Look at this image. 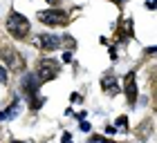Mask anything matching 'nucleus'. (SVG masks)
<instances>
[{
  "mask_svg": "<svg viewBox=\"0 0 157 143\" xmlns=\"http://www.w3.org/2000/svg\"><path fill=\"white\" fill-rule=\"evenodd\" d=\"M78 127H81L83 132H90V127H92V125H90V123H85V121H81V125H78Z\"/></svg>",
  "mask_w": 157,
  "mask_h": 143,
  "instance_id": "15",
  "label": "nucleus"
},
{
  "mask_svg": "<svg viewBox=\"0 0 157 143\" xmlns=\"http://www.w3.org/2000/svg\"><path fill=\"white\" fill-rule=\"evenodd\" d=\"M103 132H105V134H115V132H117V127H115V125H105V127H103Z\"/></svg>",
  "mask_w": 157,
  "mask_h": 143,
  "instance_id": "14",
  "label": "nucleus"
},
{
  "mask_svg": "<svg viewBox=\"0 0 157 143\" xmlns=\"http://www.w3.org/2000/svg\"><path fill=\"white\" fill-rule=\"evenodd\" d=\"M124 94H126L128 105H135V103H137L139 90H137V74H135V72H128L126 78H124Z\"/></svg>",
  "mask_w": 157,
  "mask_h": 143,
  "instance_id": "6",
  "label": "nucleus"
},
{
  "mask_svg": "<svg viewBox=\"0 0 157 143\" xmlns=\"http://www.w3.org/2000/svg\"><path fill=\"white\" fill-rule=\"evenodd\" d=\"M34 40H36V47L40 49V52H54V49L61 47V36H54L52 31L38 34Z\"/></svg>",
  "mask_w": 157,
  "mask_h": 143,
  "instance_id": "5",
  "label": "nucleus"
},
{
  "mask_svg": "<svg viewBox=\"0 0 157 143\" xmlns=\"http://www.w3.org/2000/svg\"><path fill=\"white\" fill-rule=\"evenodd\" d=\"M146 7H148L151 11H153V9H155V0H148V2H146Z\"/></svg>",
  "mask_w": 157,
  "mask_h": 143,
  "instance_id": "18",
  "label": "nucleus"
},
{
  "mask_svg": "<svg viewBox=\"0 0 157 143\" xmlns=\"http://www.w3.org/2000/svg\"><path fill=\"white\" fill-rule=\"evenodd\" d=\"M67 143H72V141H67Z\"/></svg>",
  "mask_w": 157,
  "mask_h": 143,
  "instance_id": "22",
  "label": "nucleus"
},
{
  "mask_svg": "<svg viewBox=\"0 0 157 143\" xmlns=\"http://www.w3.org/2000/svg\"><path fill=\"white\" fill-rule=\"evenodd\" d=\"M36 20H40L45 27H65L67 23H70V13L65 11V9H59V7H49V9H45V11H38L36 13Z\"/></svg>",
  "mask_w": 157,
  "mask_h": 143,
  "instance_id": "3",
  "label": "nucleus"
},
{
  "mask_svg": "<svg viewBox=\"0 0 157 143\" xmlns=\"http://www.w3.org/2000/svg\"><path fill=\"white\" fill-rule=\"evenodd\" d=\"M45 2H49V5H52V7H56V5H59V2H61V0H45Z\"/></svg>",
  "mask_w": 157,
  "mask_h": 143,
  "instance_id": "19",
  "label": "nucleus"
},
{
  "mask_svg": "<svg viewBox=\"0 0 157 143\" xmlns=\"http://www.w3.org/2000/svg\"><path fill=\"white\" fill-rule=\"evenodd\" d=\"M70 101H72V103H78V101H81V94H72V96H70Z\"/></svg>",
  "mask_w": 157,
  "mask_h": 143,
  "instance_id": "17",
  "label": "nucleus"
},
{
  "mask_svg": "<svg viewBox=\"0 0 157 143\" xmlns=\"http://www.w3.org/2000/svg\"><path fill=\"white\" fill-rule=\"evenodd\" d=\"M7 78H9V76H7V69L0 65V85H5V83H7Z\"/></svg>",
  "mask_w": 157,
  "mask_h": 143,
  "instance_id": "11",
  "label": "nucleus"
},
{
  "mask_svg": "<svg viewBox=\"0 0 157 143\" xmlns=\"http://www.w3.org/2000/svg\"><path fill=\"white\" fill-rule=\"evenodd\" d=\"M110 2H115V5H119V7H121V5L126 2V0H110Z\"/></svg>",
  "mask_w": 157,
  "mask_h": 143,
  "instance_id": "20",
  "label": "nucleus"
},
{
  "mask_svg": "<svg viewBox=\"0 0 157 143\" xmlns=\"http://www.w3.org/2000/svg\"><path fill=\"white\" fill-rule=\"evenodd\" d=\"M63 63H72V52H67V49H65V54H63Z\"/></svg>",
  "mask_w": 157,
  "mask_h": 143,
  "instance_id": "13",
  "label": "nucleus"
},
{
  "mask_svg": "<svg viewBox=\"0 0 157 143\" xmlns=\"http://www.w3.org/2000/svg\"><path fill=\"white\" fill-rule=\"evenodd\" d=\"M115 127H119V130H126V127H128V116H119V119L115 121Z\"/></svg>",
  "mask_w": 157,
  "mask_h": 143,
  "instance_id": "10",
  "label": "nucleus"
},
{
  "mask_svg": "<svg viewBox=\"0 0 157 143\" xmlns=\"http://www.w3.org/2000/svg\"><path fill=\"white\" fill-rule=\"evenodd\" d=\"M18 107H20V98H13L9 103V107H7L5 112H0V121H7V119H11L13 114H18Z\"/></svg>",
  "mask_w": 157,
  "mask_h": 143,
  "instance_id": "8",
  "label": "nucleus"
},
{
  "mask_svg": "<svg viewBox=\"0 0 157 143\" xmlns=\"http://www.w3.org/2000/svg\"><path fill=\"white\" fill-rule=\"evenodd\" d=\"M0 56H2V61H5V65L9 72H13V74L25 72V56L20 52H16L13 47H9V45L0 47Z\"/></svg>",
  "mask_w": 157,
  "mask_h": 143,
  "instance_id": "4",
  "label": "nucleus"
},
{
  "mask_svg": "<svg viewBox=\"0 0 157 143\" xmlns=\"http://www.w3.org/2000/svg\"><path fill=\"white\" fill-rule=\"evenodd\" d=\"M110 47V61H117L119 58V54H117V47H112V45H108Z\"/></svg>",
  "mask_w": 157,
  "mask_h": 143,
  "instance_id": "12",
  "label": "nucleus"
},
{
  "mask_svg": "<svg viewBox=\"0 0 157 143\" xmlns=\"http://www.w3.org/2000/svg\"><path fill=\"white\" fill-rule=\"evenodd\" d=\"M5 27H7V31H9V36L16 38V40H25L27 36H29V31H32V23L23 16V13H18L16 9L9 11V16L5 20Z\"/></svg>",
  "mask_w": 157,
  "mask_h": 143,
  "instance_id": "1",
  "label": "nucleus"
},
{
  "mask_svg": "<svg viewBox=\"0 0 157 143\" xmlns=\"http://www.w3.org/2000/svg\"><path fill=\"white\" fill-rule=\"evenodd\" d=\"M61 139H63V143H67V141H72V134H70V132H63Z\"/></svg>",
  "mask_w": 157,
  "mask_h": 143,
  "instance_id": "16",
  "label": "nucleus"
},
{
  "mask_svg": "<svg viewBox=\"0 0 157 143\" xmlns=\"http://www.w3.org/2000/svg\"><path fill=\"white\" fill-rule=\"evenodd\" d=\"M88 141H90V143H117V141H112V139L101 137V134H92V137H90Z\"/></svg>",
  "mask_w": 157,
  "mask_h": 143,
  "instance_id": "9",
  "label": "nucleus"
},
{
  "mask_svg": "<svg viewBox=\"0 0 157 143\" xmlns=\"http://www.w3.org/2000/svg\"><path fill=\"white\" fill-rule=\"evenodd\" d=\"M61 74V63L59 61H54V58H49V56H43V58L36 63V72H34V76L38 78V83H47V81H52V78H56Z\"/></svg>",
  "mask_w": 157,
  "mask_h": 143,
  "instance_id": "2",
  "label": "nucleus"
},
{
  "mask_svg": "<svg viewBox=\"0 0 157 143\" xmlns=\"http://www.w3.org/2000/svg\"><path fill=\"white\" fill-rule=\"evenodd\" d=\"M11 143H23V141H16V139H11Z\"/></svg>",
  "mask_w": 157,
  "mask_h": 143,
  "instance_id": "21",
  "label": "nucleus"
},
{
  "mask_svg": "<svg viewBox=\"0 0 157 143\" xmlns=\"http://www.w3.org/2000/svg\"><path fill=\"white\" fill-rule=\"evenodd\" d=\"M101 90H103L108 96H117L119 92H121L119 81H117V76L112 74V72H105V74L101 76Z\"/></svg>",
  "mask_w": 157,
  "mask_h": 143,
  "instance_id": "7",
  "label": "nucleus"
}]
</instances>
